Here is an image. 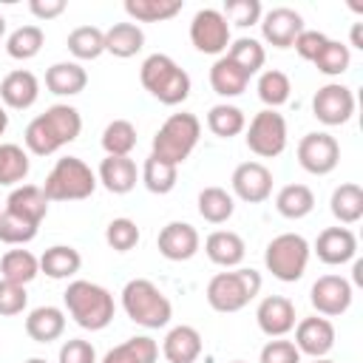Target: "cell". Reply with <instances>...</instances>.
Instances as JSON below:
<instances>
[{"label":"cell","mask_w":363,"mask_h":363,"mask_svg":"<svg viewBox=\"0 0 363 363\" xmlns=\"http://www.w3.org/2000/svg\"><path fill=\"white\" fill-rule=\"evenodd\" d=\"M6 213L17 216V218H26V221H31V224L40 227V221L48 213V199H45L43 187H37V184H20V187H14L9 193Z\"/></svg>","instance_id":"cell-22"},{"label":"cell","mask_w":363,"mask_h":363,"mask_svg":"<svg viewBox=\"0 0 363 363\" xmlns=\"http://www.w3.org/2000/svg\"><path fill=\"white\" fill-rule=\"evenodd\" d=\"M190 43L201 54H224L230 45V23L218 9H199L190 23Z\"/></svg>","instance_id":"cell-10"},{"label":"cell","mask_w":363,"mask_h":363,"mask_svg":"<svg viewBox=\"0 0 363 363\" xmlns=\"http://www.w3.org/2000/svg\"><path fill=\"white\" fill-rule=\"evenodd\" d=\"M204 252H207V258L213 264H218L224 269H233V267H238L244 261L247 247H244V238L238 233H233V230H216V233L207 235Z\"/></svg>","instance_id":"cell-24"},{"label":"cell","mask_w":363,"mask_h":363,"mask_svg":"<svg viewBox=\"0 0 363 363\" xmlns=\"http://www.w3.org/2000/svg\"><path fill=\"white\" fill-rule=\"evenodd\" d=\"M26 363H48V360H45V357H28Z\"/></svg>","instance_id":"cell-57"},{"label":"cell","mask_w":363,"mask_h":363,"mask_svg":"<svg viewBox=\"0 0 363 363\" xmlns=\"http://www.w3.org/2000/svg\"><path fill=\"white\" fill-rule=\"evenodd\" d=\"M275 210L284 216V218H303L315 210V193L306 187V184H286L278 190L275 196Z\"/></svg>","instance_id":"cell-33"},{"label":"cell","mask_w":363,"mask_h":363,"mask_svg":"<svg viewBox=\"0 0 363 363\" xmlns=\"http://www.w3.org/2000/svg\"><path fill=\"white\" fill-rule=\"evenodd\" d=\"M182 6V0H125V11L136 23H164L176 17Z\"/></svg>","instance_id":"cell-34"},{"label":"cell","mask_w":363,"mask_h":363,"mask_svg":"<svg viewBox=\"0 0 363 363\" xmlns=\"http://www.w3.org/2000/svg\"><path fill=\"white\" fill-rule=\"evenodd\" d=\"M326 34L323 31H315V28H303L298 37H295V51H298V57L301 60H306V62H315V57L320 54V48L326 45Z\"/></svg>","instance_id":"cell-49"},{"label":"cell","mask_w":363,"mask_h":363,"mask_svg":"<svg viewBox=\"0 0 363 363\" xmlns=\"http://www.w3.org/2000/svg\"><path fill=\"white\" fill-rule=\"evenodd\" d=\"M139 79L162 105H179L190 96V74L167 54H150L139 68Z\"/></svg>","instance_id":"cell-4"},{"label":"cell","mask_w":363,"mask_h":363,"mask_svg":"<svg viewBox=\"0 0 363 363\" xmlns=\"http://www.w3.org/2000/svg\"><path fill=\"white\" fill-rule=\"evenodd\" d=\"M176 179H179V167L176 164H170V162H164V159H159L153 153L145 159V164H142V182H145V187L150 193H156V196L170 193L176 187Z\"/></svg>","instance_id":"cell-36"},{"label":"cell","mask_w":363,"mask_h":363,"mask_svg":"<svg viewBox=\"0 0 363 363\" xmlns=\"http://www.w3.org/2000/svg\"><path fill=\"white\" fill-rule=\"evenodd\" d=\"M65 332V312L60 306H37L26 318V335L34 343H51Z\"/></svg>","instance_id":"cell-25"},{"label":"cell","mask_w":363,"mask_h":363,"mask_svg":"<svg viewBox=\"0 0 363 363\" xmlns=\"http://www.w3.org/2000/svg\"><path fill=\"white\" fill-rule=\"evenodd\" d=\"M3 34H6V17L0 14V40H3Z\"/></svg>","instance_id":"cell-56"},{"label":"cell","mask_w":363,"mask_h":363,"mask_svg":"<svg viewBox=\"0 0 363 363\" xmlns=\"http://www.w3.org/2000/svg\"><path fill=\"white\" fill-rule=\"evenodd\" d=\"M247 147L261 159H275L286 147V119L278 111L264 108L250 119L247 128Z\"/></svg>","instance_id":"cell-9"},{"label":"cell","mask_w":363,"mask_h":363,"mask_svg":"<svg viewBox=\"0 0 363 363\" xmlns=\"http://www.w3.org/2000/svg\"><path fill=\"white\" fill-rule=\"evenodd\" d=\"M312 363H335V360H329V357H315Z\"/></svg>","instance_id":"cell-58"},{"label":"cell","mask_w":363,"mask_h":363,"mask_svg":"<svg viewBox=\"0 0 363 363\" xmlns=\"http://www.w3.org/2000/svg\"><path fill=\"white\" fill-rule=\"evenodd\" d=\"M122 309L136 326H145V329H162L173 318V306L167 295L147 278H133L125 284Z\"/></svg>","instance_id":"cell-3"},{"label":"cell","mask_w":363,"mask_h":363,"mask_svg":"<svg viewBox=\"0 0 363 363\" xmlns=\"http://www.w3.org/2000/svg\"><path fill=\"white\" fill-rule=\"evenodd\" d=\"M156 247L159 252L167 258V261H190L199 247H201V238H199V230L187 221H170L159 230V238H156Z\"/></svg>","instance_id":"cell-15"},{"label":"cell","mask_w":363,"mask_h":363,"mask_svg":"<svg viewBox=\"0 0 363 363\" xmlns=\"http://www.w3.org/2000/svg\"><path fill=\"white\" fill-rule=\"evenodd\" d=\"M352 284L343 275H320L312 289H309V301L315 306L318 315L323 318H337L352 306Z\"/></svg>","instance_id":"cell-13"},{"label":"cell","mask_w":363,"mask_h":363,"mask_svg":"<svg viewBox=\"0 0 363 363\" xmlns=\"http://www.w3.org/2000/svg\"><path fill=\"white\" fill-rule=\"evenodd\" d=\"M159 357V346L153 337L147 335H136V337H128L125 343L113 346L102 363H156Z\"/></svg>","instance_id":"cell-32"},{"label":"cell","mask_w":363,"mask_h":363,"mask_svg":"<svg viewBox=\"0 0 363 363\" xmlns=\"http://www.w3.org/2000/svg\"><path fill=\"white\" fill-rule=\"evenodd\" d=\"M233 363H244V360H233Z\"/></svg>","instance_id":"cell-59"},{"label":"cell","mask_w":363,"mask_h":363,"mask_svg":"<svg viewBox=\"0 0 363 363\" xmlns=\"http://www.w3.org/2000/svg\"><path fill=\"white\" fill-rule=\"evenodd\" d=\"M40 272V258L28 250H9L3 258H0V278L3 281H11V284H31Z\"/></svg>","instance_id":"cell-31"},{"label":"cell","mask_w":363,"mask_h":363,"mask_svg":"<svg viewBox=\"0 0 363 363\" xmlns=\"http://www.w3.org/2000/svg\"><path fill=\"white\" fill-rule=\"evenodd\" d=\"M329 210L340 224H357L363 218V187L354 182H346L332 190Z\"/></svg>","instance_id":"cell-29"},{"label":"cell","mask_w":363,"mask_h":363,"mask_svg":"<svg viewBox=\"0 0 363 363\" xmlns=\"http://www.w3.org/2000/svg\"><path fill=\"white\" fill-rule=\"evenodd\" d=\"M6 128H9V113H6V108L0 105V136L6 133Z\"/></svg>","instance_id":"cell-54"},{"label":"cell","mask_w":363,"mask_h":363,"mask_svg":"<svg viewBox=\"0 0 363 363\" xmlns=\"http://www.w3.org/2000/svg\"><path fill=\"white\" fill-rule=\"evenodd\" d=\"M340 162V145L335 136L315 130L298 142V164L312 176H326Z\"/></svg>","instance_id":"cell-11"},{"label":"cell","mask_w":363,"mask_h":363,"mask_svg":"<svg viewBox=\"0 0 363 363\" xmlns=\"http://www.w3.org/2000/svg\"><path fill=\"white\" fill-rule=\"evenodd\" d=\"M261 34L275 48H289L295 37L303 31V17L289 6H275L261 17Z\"/></svg>","instance_id":"cell-17"},{"label":"cell","mask_w":363,"mask_h":363,"mask_svg":"<svg viewBox=\"0 0 363 363\" xmlns=\"http://www.w3.org/2000/svg\"><path fill=\"white\" fill-rule=\"evenodd\" d=\"M354 284H363V261H354Z\"/></svg>","instance_id":"cell-55"},{"label":"cell","mask_w":363,"mask_h":363,"mask_svg":"<svg viewBox=\"0 0 363 363\" xmlns=\"http://www.w3.org/2000/svg\"><path fill=\"white\" fill-rule=\"evenodd\" d=\"M261 363H301V352L292 340H269L261 349Z\"/></svg>","instance_id":"cell-50"},{"label":"cell","mask_w":363,"mask_h":363,"mask_svg":"<svg viewBox=\"0 0 363 363\" xmlns=\"http://www.w3.org/2000/svg\"><path fill=\"white\" fill-rule=\"evenodd\" d=\"M207 128L218 136V139H233L238 136L244 128H247V119H244V111L235 108V105H213L210 113H207Z\"/></svg>","instance_id":"cell-38"},{"label":"cell","mask_w":363,"mask_h":363,"mask_svg":"<svg viewBox=\"0 0 363 363\" xmlns=\"http://www.w3.org/2000/svg\"><path fill=\"white\" fill-rule=\"evenodd\" d=\"M28 11L37 20H54V17H60L65 11V0H31Z\"/></svg>","instance_id":"cell-52"},{"label":"cell","mask_w":363,"mask_h":363,"mask_svg":"<svg viewBox=\"0 0 363 363\" xmlns=\"http://www.w3.org/2000/svg\"><path fill=\"white\" fill-rule=\"evenodd\" d=\"M79 130H82V116L74 105H51L45 108V113L28 122L23 142L34 156H51L62 145L74 142Z\"/></svg>","instance_id":"cell-1"},{"label":"cell","mask_w":363,"mask_h":363,"mask_svg":"<svg viewBox=\"0 0 363 363\" xmlns=\"http://www.w3.org/2000/svg\"><path fill=\"white\" fill-rule=\"evenodd\" d=\"M233 193L247 204H261L272 196V173L261 162H241L233 170Z\"/></svg>","instance_id":"cell-14"},{"label":"cell","mask_w":363,"mask_h":363,"mask_svg":"<svg viewBox=\"0 0 363 363\" xmlns=\"http://www.w3.org/2000/svg\"><path fill=\"white\" fill-rule=\"evenodd\" d=\"M96 173L77 156H62L45 176L43 193L48 201H82L96 190Z\"/></svg>","instance_id":"cell-6"},{"label":"cell","mask_w":363,"mask_h":363,"mask_svg":"<svg viewBox=\"0 0 363 363\" xmlns=\"http://www.w3.org/2000/svg\"><path fill=\"white\" fill-rule=\"evenodd\" d=\"M199 136H201V122H199L193 113H187V111L170 113V116L162 122V128L156 130V136H153V150H150V153L179 167V164L193 153V147L199 145Z\"/></svg>","instance_id":"cell-7"},{"label":"cell","mask_w":363,"mask_h":363,"mask_svg":"<svg viewBox=\"0 0 363 363\" xmlns=\"http://www.w3.org/2000/svg\"><path fill=\"white\" fill-rule=\"evenodd\" d=\"M162 354L167 363H196L201 354V335L199 329L182 323L173 326L162 340Z\"/></svg>","instance_id":"cell-23"},{"label":"cell","mask_w":363,"mask_h":363,"mask_svg":"<svg viewBox=\"0 0 363 363\" xmlns=\"http://www.w3.org/2000/svg\"><path fill=\"white\" fill-rule=\"evenodd\" d=\"M221 14H224L227 23H233L238 28H247V26L261 23V3L258 0H227Z\"/></svg>","instance_id":"cell-47"},{"label":"cell","mask_w":363,"mask_h":363,"mask_svg":"<svg viewBox=\"0 0 363 363\" xmlns=\"http://www.w3.org/2000/svg\"><path fill=\"white\" fill-rule=\"evenodd\" d=\"M312 113H315L318 122H323L329 128L346 125L352 119V113H354V94H352V88H346L340 82H326L312 96Z\"/></svg>","instance_id":"cell-12"},{"label":"cell","mask_w":363,"mask_h":363,"mask_svg":"<svg viewBox=\"0 0 363 363\" xmlns=\"http://www.w3.org/2000/svg\"><path fill=\"white\" fill-rule=\"evenodd\" d=\"M315 252L323 264L329 267H337V264H346V261H354L357 255V238L349 227H326L318 241H315Z\"/></svg>","instance_id":"cell-19"},{"label":"cell","mask_w":363,"mask_h":363,"mask_svg":"<svg viewBox=\"0 0 363 363\" xmlns=\"http://www.w3.org/2000/svg\"><path fill=\"white\" fill-rule=\"evenodd\" d=\"M60 363H96V352L88 340L71 337L60 346Z\"/></svg>","instance_id":"cell-51"},{"label":"cell","mask_w":363,"mask_h":363,"mask_svg":"<svg viewBox=\"0 0 363 363\" xmlns=\"http://www.w3.org/2000/svg\"><path fill=\"white\" fill-rule=\"evenodd\" d=\"M289 91H292V85H289V77H286L284 71L269 68V71H264V74L258 77V99H261L269 111L281 108V105L289 99Z\"/></svg>","instance_id":"cell-43"},{"label":"cell","mask_w":363,"mask_h":363,"mask_svg":"<svg viewBox=\"0 0 363 363\" xmlns=\"http://www.w3.org/2000/svg\"><path fill=\"white\" fill-rule=\"evenodd\" d=\"M65 45L77 60H96L99 54H105V31L96 26H79L68 34Z\"/></svg>","instance_id":"cell-39"},{"label":"cell","mask_w":363,"mask_h":363,"mask_svg":"<svg viewBox=\"0 0 363 363\" xmlns=\"http://www.w3.org/2000/svg\"><path fill=\"white\" fill-rule=\"evenodd\" d=\"M28 167V153L20 145H0V184H23Z\"/></svg>","instance_id":"cell-42"},{"label":"cell","mask_w":363,"mask_h":363,"mask_svg":"<svg viewBox=\"0 0 363 363\" xmlns=\"http://www.w3.org/2000/svg\"><path fill=\"white\" fill-rule=\"evenodd\" d=\"M65 309L77 326L99 332L113 320V295L94 281H71L62 292Z\"/></svg>","instance_id":"cell-2"},{"label":"cell","mask_w":363,"mask_h":363,"mask_svg":"<svg viewBox=\"0 0 363 363\" xmlns=\"http://www.w3.org/2000/svg\"><path fill=\"white\" fill-rule=\"evenodd\" d=\"M28 303V295H26V286L20 284H11V281H3L0 278V315L3 318H11V315H20Z\"/></svg>","instance_id":"cell-48"},{"label":"cell","mask_w":363,"mask_h":363,"mask_svg":"<svg viewBox=\"0 0 363 363\" xmlns=\"http://www.w3.org/2000/svg\"><path fill=\"white\" fill-rule=\"evenodd\" d=\"M295 303L284 295H267L258 309H255V320H258V329L267 335V337H284L295 329Z\"/></svg>","instance_id":"cell-18"},{"label":"cell","mask_w":363,"mask_h":363,"mask_svg":"<svg viewBox=\"0 0 363 363\" xmlns=\"http://www.w3.org/2000/svg\"><path fill=\"white\" fill-rule=\"evenodd\" d=\"M233 213H235V201H233V193H227L224 187H204L199 193V216L204 221L224 224Z\"/></svg>","instance_id":"cell-35"},{"label":"cell","mask_w":363,"mask_h":363,"mask_svg":"<svg viewBox=\"0 0 363 363\" xmlns=\"http://www.w3.org/2000/svg\"><path fill=\"white\" fill-rule=\"evenodd\" d=\"M37 224H31V221H26V218H17V216H11V213H0V241L3 244H11V247H23V244H28V241H34L37 238Z\"/></svg>","instance_id":"cell-45"},{"label":"cell","mask_w":363,"mask_h":363,"mask_svg":"<svg viewBox=\"0 0 363 363\" xmlns=\"http://www.w3.org/2000/svg\"><path fill=\"white\" fill-rule=\"evenodd\" d=\"M136 162L130 156H105L96 170V182L113 196H125L136 187Z\"/></svg>","instance_id":"cell-21"},{"label":"cell","mask_w":363,"mask_h":363,"mask_svg":"<svg viewBox=\"0 0 363 363\" xmlns=\"http://www.w3.org/2000/svg\"><path fill=\"white\" fill-rule=\"evenodd\" d=\"M247 82H250V74H244L233 60H227V57H218L216 62H213V68H210V85H213V91L218 94V96H238V94H244V88H247Z\"/></svg>","instance_id":"cell-30"},{"label":"cell","mask_w":363,"mask_h":363,"mask_svg":"<svg viewBox=\"0 0 363 363\" xmlns=\"http://www.w3.org/2000/svg\"><path fill=\"white\" fill-rule=\"evenodd\" d=\"M37 96H40V82H37V77L31 71H23V68L9 71L3 77V82H0V99L11 111L31 108L37 102Z\"/></svg>","instance_id":"cell-20"},{"label":"cell","mask_w":363,"mask_h":363,"mask_svg":"<svg viewBox=\"0 0 363 363\" xmlns=\"http://www.w3.org/2000/svg\"><path fill=\"white\" fill-rule=\"evenodd\" d=\"M136 147V128L128 119H113L102 130V150L108 156H130Z\"/></svg>","instance_id":"cell-41"},{"label":"cell","mask_w":363,"mask_h":363,"mask_svg":"<svg viewBox=\"0 0 363 363\" xmlns=\"http://www.w3.org/2000/svg\"><path fill=\"white\" fill-rule=\"evenodd\" d=\"M88 85V74L79 62H54L45 71V88L57 96H77Z\"/></svg>","instance_id":"cell-26"},{"label":"cell","mask_w":363,"mask_h":363,"mask_svg":"<svg viewBox=\"0 0 363 363\" xmlns=\"http://www.w3.org/2000/svg\"><path fill=\"white\" fill-rule=\"evenodd\" d=\"M142 48H145V31L136 23H113L105 31V51L119 60L136 57Z\"/></svg>","instance_id":"cell-28"},{"label":"cell","mask_w":363,"mask_h":363,"mask_svg":"<svg viewBox=\"0 0 363 363\" xmlns=\"http://www.w3.org/2000/svg\"><path fill=\"white\" fill-rule=\"evenodd\" d=\"M258 292H261V272L252 267H238L233 272L213 275L204 295L216 312L230 315V312H241Z\"/></svg>","instance_id":"cell-5"},{"label":"cell","mask_w":363,"mask_h":363,"mask_svg":"<svg viewBox=\"0 0 363 363\" xmlns=\"http://www.w3.org/2000/svg\"><path fill=\"white\" fill-rule=\"evenodd\" d=\"M352 62V51L346 43L337 40H326V45L320 48V54L315 57V68L326 77H340Z\"/></svg>","instance_id":"cell-44"},{"label":"cell","mask_w":363,"mask_h":363,"mask_svg":"<svg viewBox=\"0 0 363 363\" xmlns=\"http://www.w3.org/2000/svg\"><path fill=\"white\" fill-rule=\"evenodd\" d=\"M105 241L111 250L116 252H128L139 244V227L133 218H113L108 227H105Z\"/></svg>","instance_id":"cell-46"},{"label":"cell","mask_w":363,"mask_h":363,"mask_svg":"<svg viewBox=\"0 0 363 363\" xmlns=\"http://www.w3.org/2000/svg\"><path fill=\"white\" fill-rule=\"evenodd\" d=\"M45 43V34L40 26H20L6 37V54L11 60H31L40 54Z\"/></svg>","instance_id":"cell-37"},{"label":"cell","mask_w":363,"mask_h":363,"mask_svg":"<svg viewBox=\"0 0 363 363\" xmlns=\"http://www.w3.org/2000/svg\"><path fill=\"white\" fill-rule=\"evenodd\" d=\"M227 60H233L244 74H255V71H261L264 68V62H267V51H264V45L258 43V40H252V37H238L235 43H230V48H227V54H224Z\"/></svg>","instance_id":"cell-40"},{"label":"cell","mask_w":363,"mask_h":363,"mask_svg":"<svg viewBox=\"0 0 363 363\" xmlns=\"http://www.w3.org/2000/svg\"><path fill=\"white\" fill-rule=\"evenodd\" d=\"M309 241L298 233H281L275 235L267 250H264V264L272 272V278L284 281V284H295L303 278L306 264H309Z\"/></svg>","instance_id":"cell-8"},{"label":"cell","mask_w":363,"mask_h":363,"mask_svg":"<svg viewBox=\"0 0 363 363\" xmlns=\"http://www.w3.org/2000/svg\"><path fill=\"white\" fill-rule=\"evenodd\" d=\"M335 346V326L329 318H303L298 320L295 326V349L301 354H309L312 360L315 357H326Z\"/></svg>","instance_id":"cell-16"},{"label":"cell","mask_w":363,"mask_h":363,"mask_svg":"<svg viewBox=\"0 0 363 363\" xmlns=\"http://www.w3.org/2000/svg\"><path fill=\"white\" fill-rule=\"evenodd\" d=\"M352 45H354V48H363V40H360V23L352 26Z\"/></svg>","instance_id":"cell-53"},{"label":"cell","mask_w":363,"mask_h":363,"mask_svg":"<svg viewBox=\"0 0 363 363\" xmlns=\"http://www.w3.org/2000/svg\"><path fill=\"white\" fill-rule=\"evenodd\" d=\"M82 267V255L68 244H54L40 255V272H45L54 281L74 278Z\"/></svg>","instance_id":"cell-27"}]
</instances>
